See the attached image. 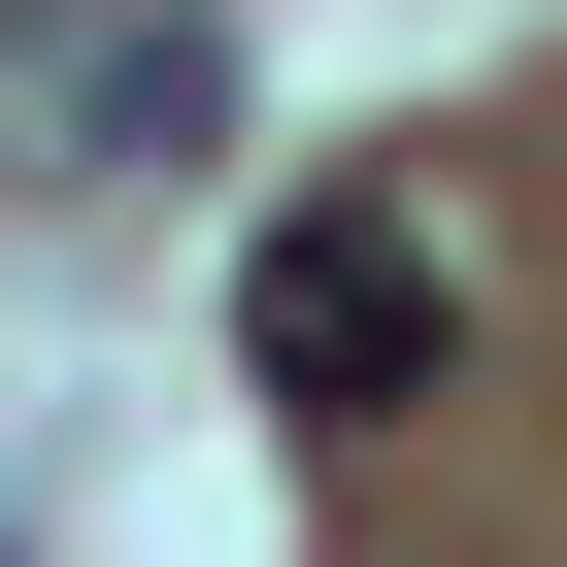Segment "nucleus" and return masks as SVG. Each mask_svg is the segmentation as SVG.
Masks as SVG:
<instances>
[{
    "label": "nucleus",
    "instance_id": "obj_1",
    "mask_svg": "<svg viewBox=\"0 0 567 567\" xmlns=\"http://www.w3.org/2000/svg\"><path fill=\"white\" fill-rule=\"evenodd\" d=\"M401 368H434V234H368V200L267 234V401H401Z\"/></svg>",
    "mask_w": 567,
    "mask_h": 567
},
{
    "label": "nucleus",
    "instance_id": "obj_2",
    "mask_svg": "<svg viewBox=\"0 0 567 567\" xmlns=\"http://www.w3.org/2000/svg\"><path fill=\"white\" fill-rule=\"evenodd\" d=\"M34 134H68V167H200V134H234V34H200V0H101V34L34 68Z\"/></svg>",
    "mask_w": 567,
    "mask_h": 567
}]
</instances>
